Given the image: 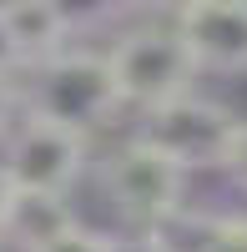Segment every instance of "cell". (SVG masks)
<instances>
[{"mask_svg": "<svg viewBox=\"0 0 247 252\" xmlns=\"http://www.w3.org/2000/svg\"><path fill=\"white\" fill-rule=\"evenodd\" d=\"M20 106H26V116L71 126V131L86 136L96 126H106L116 116V106H126V101H121L106 51L71 46V51L51 56L46 66H31V81L20 86Z\"/></svg>", "mask_w": 247, "mask_h": 252, "instance_id": "6da1fadb", "label": "cell"}, {"mask_svg": "<svg viewBox=\"0 0 247 252\" xmlns=\"http://www.w3.org/2000/svg\"><path fill=\"white\" fill-rule=\"evenodd\" d=\"M106 56H111L121 101H131L141 111H156V106H172V101L192 96V81L202 71L197 56L187 51V40L172 26V10H167V20H152V26L116 35V46Z\"/></svg>", "mask_w": 247, "mask_h": 252, "instance_id": "7a4b0ae2", "label": "cell"}, {"mask_svg": "<svg viewBox=\"0 0 247 252\" xmlns=\"http://www.w3.org/2000/svg\"><path fill=\"white\" fill-rule=\"evenodd\" d=\"M237 131H242V116H232L222 101L197 91L172 101V106L141 111V126H136V136L156 146L161 157H172L182 172H227Z\"/></svg>", "mask_w": 247, "mask_h": 252, "instance_id": "3957f363", "label": "cell"}, {"mask_svg": "<svg viewBox=\"0 0 247 252\" xmlns=\"http://www.w3.org/2000/svg\"><path fill=\"white\" fill-rule=\"evenodd\" d=\"M187 177L192 172H182L172 157H161L156 146H147L141 136L121 141L106 157V166H101V182H106L111 202L141 227V232L172 222L182 207H187Z\"/></svg>", "mask_w": 247, "mask_h": 252, "instance_id": "277c9868", "label": "cell"}, {"mask_svg": "<svg viewBox=\"0 0 247 252\" xmlns=\"http://www.w3.org/2000/svg\"><path fill=\"white\" fill-rule=\"evenodd\" d=\"M5 172L26 192H71V182L86 172V136L71 126L20 116L15 131L5 136Z\"/></svg>", "mask_w": 247, "mask_h": 252, "instance_id": "5b68a950", "label": "cell"}, {"mask_svg": "<svg viewBox=\"0 0 247 252\" xmlns=\"http://www.w3.org/2000/svg\"><path fill=\"white\" fill-rule=\"evenodd\" d=\"M172 26L207 71H247V0H187Z\"/></svg>", "mask_w": 247, "mask_h": 252, "instance_id": "8992f818", "label": "cell"}, {"mask_svg": "<svg viewBox=\"0 0 247 252\" xmlns=\"http://www.w3.org/2000/svg\"><path fill=\"white\" fill-rule=\"evenodd\" d=\"M71 227H81V222H76L71 202L61 192H26V187H20L10 212H5V222H0V232H5L20 252H46L51 242L66 237Z\"/></svg>", "mask_w": 247, "mask_h": 252, "instance_id": "52a82bcc", "label": "cell"}, {"mask_svg": "<svg viewBox=\"0 0 247 252\" xmlns=\"http://www.w3.org/2000/svg\"><path fill=\"white\" fill-rule=\"evenodd\" d=\"M0 15H5L26 66H46L51 56L71 51V26L76 20L61 5H51V0H10V5H0Z\"/></svg>", "mask_w": 247, "mask_h": 252, "instance_id": "ba28073f", "label": "cell"}, {"mask_svg": "<svg viewBox=\"0 0 247 252\" xmlns=\"http://www.w3.org/2000/svg\"><path fill=\"white\" fill-rule=\"evenodd\" d=\"M207 252H247V217L242 212H217Z\"/></svg>", "mask_w": 247, "mask_h": 252, "instance_id": "9c48e42d", "label": "cell"}, {"mask_svg": "<svg viewBox=\"0 0 247 252\" xmlns=\"http://www.w3.org/2000/svg\"><path fill=\"white\" fill-rule=\"evenodd\" d=\"M111 247V232H91V227H71L61 242H51L46 252H106Z\"/></svg>", "mask_w": 247, "mask_h": 252, "instance_id": "30bf717a", "label": "cell"}, {"mask_svg": "<svg viewBox=\"0 0 247 252\" xmlns=\"http://www.w3.org/2000/svg\"><path fill=\"white\" fill-rule=\"evenodd\" d=\"M106 252H172L156 232H131V237H111Z\"/></svg>", "mask_w": 247, "mask_h": 252, "instance_id": "8fae6325", "label": "cell"}, {"mask_svg": "<svg viewBox=\"0 0 247 252\" xmlns=\"http://www.w3.org/2000/svg\"><path fill=\"white\" fill-rule=\"evenodd\" d=\"M15 106H20V86H15L10 76H0V136L15 131V126H10V111H15Z\"/></svg>", "mask_w": 247, "mask_h": 252, "instance_id": "7c38bea8", "label": "cell"}, {"mask_svg": "<svg viewBox=\"0 0 247 252\" xmlns=\"http://www.w3.org/2000/svg\"><path fill=\"white\" fill-rule=\"evenodd\" d=\"M15 66H26V61H20V46H15V35L5 26V15H0V76H10Z\"/></svg>", "mask_w": 247, "mask_h": 252, "instance_id": "4fadbf2b", "label": "cell"}, {"mask_svg": "<svg viewBox=\"0 0 247 252\" xmlns=\"http://www.w3.org/2000/svg\"><path fill=\"white\" fill-rule=\"evenodd\" d=\"M227 177L247 192V121H242V131H237V146H232V161H227Z\"/></svg>", "mask_w": 247, "mask_h": 252, "instance_id": "5bb4252c", "label": "cell"}, {"mask_svg": "<svg viewBox=\"0 0 247 252\" xmlns=\"http://www.w3.org/2000/svg\"><path fill=\"white\" fill-rule=\"evenodd\" d=\"M15 192H20V187H15V177L5 172V161H0V222H5V212H10V202H15Z\"/></svg>", "mask_w": 247, "mask_h": 252, "instance_id": "9a60e30c", "label": "cell"}]
</instances>
